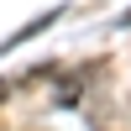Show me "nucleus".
<instances>
[{
	"mask_svg": "<svg viewBox=\"0 0 131 131\" xmlns=\"http://www.w3.org/2000/svg\"><path fill=\"white\" fill-rule=\"evenodd\" d=\"M126 26H131V16H126Z\"/></svg>",
	"mask_w": 131,
	"mask_h": 131,
	"instance_id": "nucleus-1",
	"label": "nucleus"
}]
</instances>
